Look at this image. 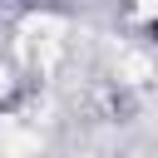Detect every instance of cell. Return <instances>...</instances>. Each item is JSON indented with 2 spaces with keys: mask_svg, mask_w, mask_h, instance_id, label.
Listing matches in <instances>:
<instances>
[{
  "mask_svg": "<svg viewBox=\"0 0 158 158\" xmlns=\"http://www.w3.org/2000/svg\"><path fill=\"white\" fill-rule=\"evenodd\" d=\"M143 40H148V44H158V15H153V20L143 25Z\"/></svg>",
  "mask_w": 158,
  "mask_h": 158,
  "instance_id": "1",
  "label": "cell"
},
{
  "mask_svg": "<svg viewBox=\"0 0 158 158\" xmlns=\"http://www.w3.org/2000/svg\"><path fill=\"white\" fill-rule=\"evenodd\" d=\"M20 5H35V0H0V10H20Z\"/></svg>",
  "mask_w": 158,
  "mask_h": 158,
  "instance_id": "2",
  "label": "cell"
}]
</instances>
